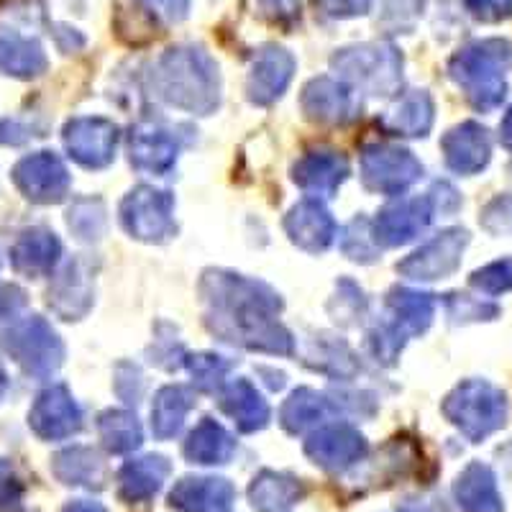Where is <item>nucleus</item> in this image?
<instances>
[{
	"label": "nucleus",
	"instance_id": "obj_17",
	"mask_svg": "<svg viewBox=\"0 0 512 512\" xmlns=\"http://www.w3.org/2000/svg\"><path fill=\"white\" fill-rule=\"evenodd\" d=\"M443 159L456 175H477L492 157V136L484 126L466 121L451 128L441 141Z\"/></svg>",
	"mask_w": 512,
	"mask_h": 512
},
{
	"label": "nucleus",
	"instance_id": "obj_6",
	"mask_svg": "<svg viewBox=\"0 0 512 512\" xmlns=\"http://www.w3.org/2000/svg\"><path fill=\"white\" fill-rule=\"evenodd\" d=\"M333 70L372 95H392L402 82V57L387 44H359L333 57Z\"/></svg>",
	"mask_w": 512,
	"mask_h": 512
},
{
	"label": "nucleus",
	"instance_id": "obj_46",
	"mask_svg": "<svg viewBox=\"0 0 512 512\" xmlns=\"http://www.w3.org/2000/svg\"><path fill=\"white\" fill-rule=\"evenodd\" d=\"M262 13L272 24H292L300 16V0H262Z\"/></svg>",
	"mask_w": 512,
	"mask_h": 512
},
{
	"label": "nucleus",
	"instance_id": "obj_44",
	"mask_svg": "<svg viewBox=\"0 0 512 512\" xmlns=\"http://www.w3.org/2000/svg\"><path fill=\"white\" fill-rule=\"evenodd\" d=\"M315 6L331 18H354L364 16L372 8V0H315Z\"/></svg>",
	"mask_w": 512,
	"mask_h": 512
},
{
	"label": "nucleus",
	"instance_id": "obj_42",
	"mask_svg": "<svg viewBox=\"0 0 512 512\" xmlns=\"http://www.w3.org/2000/svg\"><path fill=\"white\" fill-rule=\"evenodd\" d=\"M318 359L320 361H315L313 367L320 369V372L341 374V377L356 372L354 354H351L346 344H320Z\"/></svg>",
	"mask_w": 512,
	"mask_h": 512
},
{
	"label": "nucleus",
	"instance_id": "obj_28",
	"mask_svg": "<svg viewBox=\"0 0 512 512\" xmlns=\"http://www.w3.org/2000/svg\"><path fill=\"white\" fill-rule=\"evenodd\" d=\"M52 472L59 482L70 484V487L100 489L108 479L103 459L98 456V451L88 446H72L59 451L52 459Z\"/></svg>",
	"mask_w": 512,
	"mask_h": 512
},
{
	"label": "nucleus",
	"instance_id": "obj_37",
	"mask_svg": "<svg viewBox=\"0 0 512 512\" xmlns=\"http://www.w3.org/2000/svg\"><path fill=\"white\" fill-rule=\"evenodd\" d=\"M185 364L192 374V382L198 384V390L203 392H213L218 390V387H223L226 374L231 372V361H226L223 356L216 354L187 356Z\"/></svg>",
	"mask_w": 512,
	"mask_h": 512
},
{
	"label": "nucleus",
	"instance_id": "obj_8",
	"mask_svg": "<svg viewBox=\"0 0 512 512\" xmlns=\"http://www.w3.org/2000/svg\"><path fill=\"white\" fill-rule=\"evenodd\" d=\"M29 18L31 13L18 18L16 6H11V11H0V75L31 80L47 70V54L41 41L24 29V21Z\"/></svg>",
	"mask_w": 512,
	"mask_h": 512
},
{
	"label": "nucleus",
	"instance_id": "obj_33",
	"mask_svg": "<svg viewBox=\"0 0 512 512\" xmlns=\"http://www.w3.org/2000/svg\"><path fill=\"white\" fill-rule=\"evenodd\" d=\"M382 126L397 136H425L433 126V100L425 90H413L382 118Z\"/></svg>",
	"mask_w": 512,
	"mask_h": 512
},
{
	"label": "nucleus",
	"instance_id": "obj_20",
	"mask_svg": "<svg viewBox=\"0 0 512 512\" xmlns=\"http://www.w3.org/2000/svg\"><path fill=\"white\" fill-rule=\"evenodd\" d=\"M285 228L292 244L310 251V254L326 251L336 239V221H333V216L320 200L297 203L290 210V216L285 218Z\"/></svg>",
	"mask_w": 512,
	"mask_h": 512
},
{
	"label": "nucleus",
	"instance_id": "obj_9",
	"mask_svg": "<svg viewBox=\"0 0 512 512\" xmlns=\"http://www.w3.org/2000/svg\"><path fill=\"white\" fill-rule=\"evenodd\" d=\"M423 175V164L400 146L372 144L361 152V177L372 192L400 195Z\"/></svg>",
	"mask_w": 512,
	"mask_h": 512
},
{
	"label": "nucleus",
	"instance_id": "obj_38",
	"mask_svg": "<svg viewBox=\"0 0 512 512\" xmlns=\"http://www.w3.org/2000/svg\"><path fill=\"white\" fill-rule=\"evenodd\" d=\"M474 290L484 292V295H502V292L512 290V256L507 259H497V262L487 264V267L477 269L472 274Z\"/></svg>",
	"mask_w": 512,
	"mask_h": 512
},
{
	"label": "nucleus",
	"instance_id": "obj_29",
	"mask_svg": "<svg viewBox=\"0 0 512 512\" xmlns=\"http://www.w3.org/2000/svg\"><path fill=\"white\" fill-rule=\"evenodd\" d=\"M303 497V482L282 472H262L249 487V500L259 512H290Z\"/></svg>",
	"mask_w": 512,
	"mask_h": 512
},
{
	"label": "nucleus",
	"instance_id": "obj_41",
	"mask_svg": "<svg viewBox=\"0 0 512 512\" xmlns=\"http://www.w3.org/2000/svg\"><path fill=\"white\" fill-rule=\"evenodd\" d=\"M479 223L492 236H512V195H497L484 205Z\"/></svg>",
	"mask_w": 512,
	"mask_h": 512
},
{
	"label": "nucleus",
	"instance_id": "obj_45",
	"mask_svg": "<svg viewBox=\"0 0 512 512\" xmlns=\"http://www.w3.org/2000/svg\"><path fill=\"white\" fill-rule=\"evenodd\" d=\"M21 495H24V487H21V482H18L13 466L8 464V461L0 459V512L18 505Z\"/></svg>",
	"mask_w": 512,
	"mask_h": 512
},
{
	"label": "nucleus",
	"instance_id": "obj_1",
	"mask_svg": "<svg viewBox=\"0 0 512 512\" xmlns=\"http://www.w3.org/2000/svg\"><path fill=\"white\" fill-rule=\"evenodd\" d=\"M203 295L210 305V328L223 341L267 354H292V336L277 320L282 300L267 285L239 274L208 272Z\"/></svg>",
	"mask_w": 512,
	"mask_h": 512
},
{
	"label": "nucleus",
	"instance_id": "obj_52",
	"mask_svg": "<svg viewBox=\"0 0 512 512\" xmlns=\"http://www.w3.org/2000/svg\"><path fill=\"white\" fill-rule=\"evenodd\" d=\"M172 351H182V349H180V344H177V341H172V344H169V349H167V356H172ZM152 361H157V364H162L164 369H177V364H175V361H164V359H162V354H157V356H154Z\"/></svg>",
	"mask_w": 512,
	"mask_h": 512
},
{
	"label": "nucleus",
	"instance_id": "obj_4",
	"mask_svg": "<svg viewBox=\"0 0 512 512\" xmlns=\"http://www.w3.org/2000/svg\"><path fill=\"white\" fill-rule=\"evenodd\" d=\"M443 415L472 443L500 431L510 415L507 395L487 379H466L443 400Z\"/></svg>",
	"mask_w": 512,
	"mask_h": 512
},
{
	"label": "nucleus",
	"instance_id": "obj_36",
	"mask_svg": "<svg viewBox=\"0 0 512 512\" xmlns=\"http://www.w3.org/2000/svg\"><path fill=\"white\" fill-rule=\"evenodd\" d=\"M67 226L80 241L100 239L105 231V208L100 200H77L67 213Z\"/></svg>",
	"mask_w": 512,
	"mask_h": 512
},
{
	"label": "nucleus",
	"instance_id": "obj_21",
	"mask_svg": "<svg viewBox=\"0 0 512 512\" xmlns=\"http://www.w3.org/2000/svg\"><path fill=\"white\" fill-rule=\"evenodd\" d=\"M236 500V489L221 477H185L169 492V505L182 512H223Z\"/></svg>",
	"mask_w": 512,
	"mask_h": 512
},
{
	"label": "nucleus",
	"instance_id": "obj_19",
	"mask_svg": "<svg viewBox=\"0 0 512 512\" xmlns=\"http://www.w3.org/2000/svg\"><path fill=\"white\" fill-rule=\"evenodd\" d=\"M303 111L315 123H346L359 111V100L344 82L318 77L303 90Z\"/></svg>",
	"mask_w": 512,
	"mask_h": 512
},
{
	"label": "nucleus",
	"instance_id": "obj_14",
	"mask_svg": "<svg viewBox=\"0 0 512 512\" xmlns=\"http://www.w3.org/2000/svg\"><path fill=\"white\" fill-rule=\"evenodd\" d=\"M29 425L44 441H64L82 428V413L70 390L64 384H54L36 397Z\"/></svg>",
	"mask_w": 512,
	"mask_h": 512
},
{
	"label": "nucleus",
	"instance_id": "obj_5",
	"mask_svg": "<svg viewBox=\"0 0 512 512\" xmlns=\"http://www.w3.org/2000/svg\"><path fill=\"white\" fill-rule=\"evenodd\" d=\"M0 346L18 367L36 379H47L62 367L64 346L57 331L41 315L16 320L0 333Z\"/></svg>",
	"mask_w": 512,
	"mask_h": 512
},
{
	"label": "nucleus",
	"instance_id": "obj_24",
	"mask_svg": "<svg viewBox=\"0 0 512 512\" xmlns=\"http://www.w3.org/2000/svg\"><path fill=\"white\" fill-rule=\"evenodd\" d=\"M172 466L164 456H141L131 459L118 472V495L126 502H149L167 482Z\"/></svg>",
	"mask_w": 512,
	"mask_h": 512
},
{
	"label": "nucleus",
	"instance_id": "obj_32",
	"mask_svg": "<svg viewBox=\"0 0 512 512\" xmlns=\"http://www.w3.org/2000/svg\"><path fill=\"white\" fill-rule=\"evenodd\" d=\"M387 308H390L392 326L400 328L410 338L431 326L433 313H436V300H433V295H425V292L392 290Z\"/></svg>",
	"mask_w": 512,
	"mask_h": 512
},
{
	"label": "nucleus",
	"instance_id": "obj_40",
	"mask_svg": "<svg viewBox=\"0 0 512 512\" xmlns=\"http://www.w3.org/2000/svg\"><path fill=\"white\" fill-rule=\"evenodd\" d=\"M448 315L456 323H472V320H495L500 315V308L495 303H487L482 297L469 295H448L446 300Z\"/></svg>",
	"mask_w": 512,
	"mask_h": 512
},
{
	"label": "nucleus",
	"instance_id": "obj_31",
	"mask_svg": "<svg viewBox=\"0 0 512 512\" xmlns=\"http://www.w3.org/2000/svg\"><path fill=\"white\" fill-rule=\"evenodd\" d=\"M195 408V392L185 384L162 387L152 405V431L157 438H172L182 431L187 413Z\"/></svg>",
	"mask_w": 512,
	"mask_h": 512
},
{
	"label": "nucleus",
	"instance_id": "obj_47",
	"mask_svg": "<svg viewBox=\"0 0 512 512\" xmlns=\"http://www.w3.org/2000/svg\"><path fill=\"white\" fill-rule=\"evenodd\" d=\"M26 292L16 285H0V323L24 310Z\"/></svg>",
	"mask_w": 512,
	"mask_h": 512
},
{
	"label": "nucleus",
	"instance_id": "obj_12",
	"mask_svg": "<svg viewBox=\"0 0 512 512\" xmlns=\"http://www.w3.org/2000/svg\"><path fill=\"white\" fill-rule=\"evenodd\" d=\"M64 146L77 164L88 169L108 167L116 157L118 128L108 118L82 116L64 126Z\"/></svg>",
	"mask_w": 512,
	"mask_h": 512
},
{
	"label": "nucleus",
	"instance_id": "obj_18",
	"mask_svg": "<svg viewBox=\"0 0 512 512\" xmlns=\"http://www.w3.org/2000/svg\"><path fill=\"white\" fill-rule=\"evenodd\" d=\"M292 72H295V59L290 52L280 47H264L256 54L249 82H246V93H249L251 103H274L290 85Z\"/></svg>",
	"mask_w": 512,
	"mask_h": 512
},
{
	"label": "nucleus",
	"instance_id": "obj_13",
	"mask_svg": "<svg viewBox=\"0 0 512 512\" xmlns=\"http://www.w3.org/2000/svg\"><path fill=\"white\" fill-rule=\"evenodd\" d=\"M436 200L433 195H423V198H402L397 203L387 205L372 223L374 239L379 246H400L408 244L423 231L428 223L436 216Z\"/></svg>",
	"mask_w": 512,
	"mask_h": 512
},
{
	"label": "nucleus",
	"instance_id": "obj_16",
	"mask_svg": "<svg viewBox=\"0 0 512 512\" xmlns=\"http://www.w3.org/2000/svg\"><path fill=\"white\" fill-rule=\"evenodd\" d=\"M305 454L323 469L341 472V469H349L367 454V441L356 428L346 423L326 425V428H320L308 438Z\"/></svg>",
	"mask_w": 512,
	"mask_h": 512
},
{
	"label": "nucleus",
	"instance_id": "obj_3",
	"mask_svg": "<svg viewBox=\"0 0 512 512\" xmlns=\"http://www.w3.org/2000/svg\"><path fill=\"white\" fill-rule=\"evenodd\" d=\"M512 67V44L507 39L472 41L448 62V75L464 90L477 111H495L507 95L505 75Z\"/></svg>",
	"mask_w": 512,
	"mask_h": 512
},
{
	"label": "nucleus",
	"instance_id": "obj_15",
	"mask_svg": "<svg viewBox=\"0 0 512 512\" xmlns=\"http://www.w3.org/2000/svg\"><path fill=\"white\" fill-rule=\"evenodd\" d=\"M180 146V136L172 128L144 123V126H136L128 136V157L139 172L167 175L169 169L175 167Z\"/></svg>",
	"mask_w": 512,
	"mask_h": 512
},
{
	"label": "nucleus",
	"instance_id": "obj_2",
	"mask_svg": "<svg viewBox=\"0 0 512 512\" xmlns=\"http://www.w3.org/2000/svg\"><path fill=\"white\" fill-rule=\"evenodd\" d=\"M154 93L180 111L208 116L221 100V77L216 62L195 47L164 52L152 75Z\"/></svg>",
	"mask_w": 512,
	"mask_h": 512
},
{
	"label": "nucleus",
	"instance_id": "obj_22",
	"mask_svg": "<svg viewBox=\"0 0 512 512\" xmlns=\"http://www.w3.org/2000/svg\"><path fill=\"white\" fill-rule=\"evenodd\" d=\"M349 177V159L341 152H310L292 169L297 187L313 195H333L338 185Z\"/></svg>",
	"mask_w": 512,
	"mask_h": 512
},
{
	"label": "nucleus",
	"instance_id": "obj_50",
	"mask_svg": "<svg viewBox=\"0 0 512 512\" xmlns=\"http://www.w3.org/2000/svg\"><path fill=\"white\" fill-rule=\"evenodd\" d=\"M62 512H108V510H105V507L100 505V502H90V500H75V502H70V505L64 507Z\"/></svg>",
	"mask_w": 512,
	"mask_h": 512
},
{
	"label": "nucleus",
	"instance_id": "obj_11",
	"mask_svg": "<svg viewBox=\"0 0 512 512\" xmlns=\"http://www.w3.org/2000/svg\"><path fill=\"white\" fill-rule=\"evenodd\" d=\"M13 182L26 200L39 205L59 203L70 192V172L52 152H36L13 167Z\"/></svg>",
	"mask_w": 512,
	"mask_h": 512
},
{
	"label": "nucleus",
	"instance_id": "obj_25",
	"mask_svg": "<svg viewBox=\"0 0 512 512\" xmlns=\"http://www.w3.org/2000/svg\"><path fill=\"white\" fill-rule=\"evenodd\" d=\"M454 497L464 512H505L497 479L487 464L474 461L454 484Z\"/></svg>",
	"mask_w": 512,
	"mask_h": 512
},
{
	"label": "nucleus",
	"instance_id": "obj_26",
	"mask_svg": "<svg viewBox=\"0 0 512 512\" xmlns=\"http://www.w3.org/2000/svg\"><path fill=\"white\" fill-rule=\"evenodd\" d=\"M221 410L236 423L241 433H254L267 428L269 405L249 379H233L223 387Z\"/></svg>",
	"mask_w": 512,
	"mask_h": 512
},
{
	"label": "nucleus",
	"instance_id": "obj_51",
	"mask_svg": "<svg viewBox=\"0 0 512 512\" xmlns=\"http://www.w3.org/2000/svg\"><path fill=\"white\" fill-rule=\"evenodd\" d=\"M500 141L512 152V105H510V111L505 113V118H502V123H500Z\"/></svg>",
	"mask_w": 512,
	"mask_h": 512
},
{
	"label": "nucleus",
	"instance_id": "obj_30",
	"mask_svg": "<svg viewBox=\"0 0 512 512\" xmlns=\"http://www.w3.org/2000/svg\"><path fill=\"white\" fill-rule=\"evenodd\" d=\"M233 451H236V441H233V436L213 418L200 420L185 443L187 459H190L192 464H203V466L226 464V461L233 456Z\"/></svg>",
	"mask_w": 512,
	"mask_h": 512
},
{
	"label": "nucleus",
	"instance_id": "obj_53",
	"mask_svg": "<svg viewBox=\"0 0 512 512\" xmlns=\"http://www.w3.org/2000/svg\"><path fill=\"white\" fill-rule=\"evenodd\" d=\"M6 390H8V374H6V367L0 364V400H3Z\"/></svg>",
	"mask_w": 512,
	"mask_h": 512
},
{
	"label": "nucleus",
	"instance_id": "obj_7",
	"mask_svg": "<svg viewBox=\"0 0 512 512\" xmlns=\"http://www.w3.org/2000/svg\"><path fill=\"white\" fill-rule=\"evenodd\" d=\"M121 223L134 239L162 244L175 236V198L167 190L136 187L121 203Z\"/></svg>",
	"mask_w": 512,
	"mask_h": 512
},
{
	"label": "nucleus",
	"instance_id": "obj_10",
	"mask_svg": "<svg viewBox=\"0 0 512 512\" xmlns=\"http://www.w3.org/2000/svg\"><path fill=\"white\" fill-rule=\"evenodd\" d=\"M466 244H469V233L464 228H448V231L438 233L436 239L420 246L418 251H413L405 262L397 264V272L418 282L443 280L459 269Z\"/></svg>",
	"mask_w": 512,
	"mask_h": 512
},
{
	"label": "nucleus",
	"instance_id": "obj_35",
	"mask_svg": "<svg viewBox=\"0 0 512 512\" xmlns=\"http://www.w3.org/2000/svg\"><path fill=\"white\" fill-rule=\"evenodd\" d=\"M98 431L100 441H103V446L111 454H128V451L139 448L141 441H144L139 420L128 410H105L98 418Z\"/></svg>",
	"mask_w": 512,
	"mask_h": 512
},
{
	"label": "nucleus",
	"instance_id": "obj_39",
	"mask_svg": "<svg viewBox=\"0 0 512 512\" xmlns=\"http://www.w3.org/2000/svg\"><path fill=\"white\" fill-rule=\"evenodd\" d=\"M341 246L356 262H374L377 259V239H374L369 221H364V218H359V221L346 228Z\"/></svg>",
	"mask_w": 512,
	"mask_h": 512
},
{
	"label": "nucleus",
	"instance_id": "obj_34",
	"mask_svg": "<svg viewBox=\"0 0 512 512\" xmlns=\"http://www.w3.org/2000/svg\"><path fill=\"white\" fill-rule=\"evenodd\" d=\"M333 413L331 400H326L323 395H318L315 390H297L287 397V402L282 405L280 420L290 433H305L313 425L328 420V415Z\"/></svg>",
	"mask_w": 512,
	"mask_h": 512
},
{
	"label": "nucleus",
	"instance_id": "obj_23",
	"mask_svg": "<svg viewBox=\"0 0 512 512\" xmlns=\"http://www.w3.org/2000/svg\"><path fill=\"white\" fill-rule=\"evenodd\" d=\"M62 256V244L47 228H29L11 246V264L18 274L44 277L54 269Z\"/></svg>",
	"mask_w": 512,
	"mask_h": 512
},
{
	"label": "nucleus",
	"instance_id": "obj_48",
	"mask_svg": "<svg viewBox=\"0 0 512 512\" xmlns=\"http://www.w3.org/2000/svg\"><path fill=\"white\" fill-rule=\"evenodd\" d=\"M144 3L167 21H182L187 16V8H190V0H144Z\"/></svg>",
	"mask_w": 512,
	"mask_h": 512
},
{
	"label": "nucleus",
	"instance_id": "obj_27",
	"mask_svg": "<svg viewBox=\"0 0 512 512\" xmlns=\"http://www.w3.org/2000/svg\"><path fill=\"white\" fill-rule=\"evenodd\" d=\"M93 305V287L80 262L67 264L49 290V308L64 320H80Z\"/></svg>",
	"mask_w": 512,
	"mask_h": 512
},
{
	"label": "nucleus",
	"instance_id": "obj_43",
	"mask_svg": "<svg viewBox=\"0 0 512 512\" xmlns=\"http://www.w3.org/2000/svg\"><path fill=\"white\" fill-rule=\"evenodd\" d=\"M464 6L484 24H497L512 13V0H464Z\"/></svg>",
	"mask_w": 512,
	"mask_h": 512
},
{
	"label": "nucleus",
	"instance_id": "obj_49",
	"mask_svg": "<svg viewBox=\"0 0 512 512\" xmlns=\"http://www.w3.org/2000/svg\"><path fill=\"white\" fill-rule=\"evenodd\" d=\"M31 131L26 126H21L18 121H0V144H24V141L31 139Z\"/></svg>",
	"mask_w": 512,
	"mask_h": 512
}]
</instances>
